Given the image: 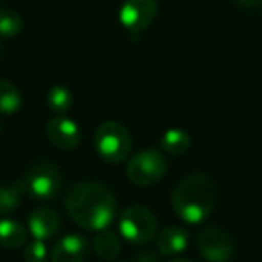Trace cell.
<instances>
[{"instance_id":"1","label":"cell","mask_w":262,"mask_h":262,"mask_svg":"<svg viewBox=\"0 0 262 262\" xmlns=\"http://www.w3.org/2000/svg\"><path fill=\"white\" fill-rule=\"evenodd\" d=\"M65 208L76 225L99 232L112 225L117 212V201L104 183L81 182L69 190Z\"/></svg>"},{"instance_id":"2","label":"cell","mask_w":262,"mask_h":262,"mask_svg":"<svg viewBox=\"0 0 262 262\" xmlns=\"http://www.w3.org/2000/svg\"><path fill=\"white\" fill-rule=\"evenodd\" d=\"M215 207V185L205 174H189L172 192V208L182 221L200 225Z\"/></svg>"},{"instance_id":"3","label":"cell","mask_w":262,"mask_h":262,"mask_svg":"<svg viewBox=\"0 0 262 262\" xmlns=\"http://www.w3.org/2000/svg\"><path fill=\"white\" fill-rule=\"evenodd\" d=\"M95 149L108 164H120L131 151V137L124 124L106 120L95 131Z\"/></svg>"},{"instance_id":"4","label":"cell","mask_w":262,"mask_h":262,"mask_svg":"<svg viewBox=\"0 0 262 262\" xmlns=\"http://www.w3.org/2000/svg\"><path fill=\"white\" fill-rule=\"evenodd\" d=\"M167 172V160L162 151L147 147L139 151L129 158L126 167V174L133 185L137 187H151L162 182Z\"/></svg>"},{"instance_id":"5","label":"cell","mask_w":262,"mask_h":262,"mask_svg":"<svg viewBox=\"0 0 262 262\" xmlns=\"http://www.w3.org/2000/svg\"><path fill=\"white\" fill-rule=\"evenodd\" d=\"M119 232L131 244H146L157 235V217L144 205H131L120 214Z\"/></svg>"},{"instance_id":"6","label":"cell","mask_w":262,"mask_h":262,"mask_svg":"<svg viewBox=\"0 0 262 262\" xmlns=\"http://www.w3.org/2000/svg\"><path fill=\"white\" fill-rule=\"evenodd\" d=\"M22 182L31 196L38 200H52L61 192L63 176L54 164L43 160L31 165Z\"/></svg>"},{"instance_id":"7","label":"cell","mask_w":262,"mask_h":262,"mask_svg":"<svg viewBox=\"0 0 262 262\" xmlns=\"http://www.w3.org/2000/svg\"><path fill=\"white\" fill-rule=\"evenodd\" d=\"M198 250L207 262H230L233 257V241L228 232L208 226L198 237Z\"/></svg>"},{"instance_id":"8","label":"cell","mask_w":262,"mask_h":262,"mask_svg":"<svg viewBox=\"0 0 262 262\" xmlns=\"http://www.w3.org/2000/svg\"><path fill=\"white\" fill-rule=\"evenodd\" d=\"M157 13V0H124L119 18L129 33H142L153 24Z\"/></svg>"},{"instance_id":"9","label":"cell","mask_w":262,"mask_h":262,"mask_svg":"<svg viewBox=\"0 0 262 262\" xmlns=\"http://www.w3.org/2000/svg\"><path fill=\"white\" fill-rule=\"evenodd\" d=\"M47 139L61 151H72L81 142V129L69 117H54L47 122Z\"/></svg>"},{"instance_id":"10","label":"cell","mask_w":262,"mask_h":262,"mask_svg":"<svg viewBox=\"0 0 262 262\" xmlns=\"http://www.w3.org/2000/svg\"><path fill=\"white\" fill-rule=\"evenodd\" d=\"M90 253V243L81 233H69L56 241L51 250V262H83Z\"/></svg>"},{"instance_id":"11","label":"cell","mask_w":262,"mask_h":262,"mask_svg":"<svg viewBox=\"0 0 262 262\" xmlns=\"http://www.w3.org/2000/svg\"><path fill=\"white\" fill-rule=\"evenodd\" d=\"M29 233L38 241L52 239L61 228V217L54 208L49 207H38L36 210L31 212L29 221Z\"/></svg>"},{"instance_id":"12","label":"cell","mask_w":262,"mask_h":262,"mask_svg":"<svg viewBox=\"0 0 262 262\" xmlns=\"http://www.w3.org/2000/svg\"><path fill=\"white\" fill-rule=\"evenodd\" d=\"M187 246H189V233L178 226L164 228L157 235V250L158 253L165 255V257L180 255L187 250Z\"/></svg>"},{"instance_id":"13","label":"cell","mask_w":262,"mask_h":262,"mask_svg":"<svg viewBox=\"0 0 262 262\" xmlns=\"http://www.w3.org/2000/svg\"><path fill=\"white\" fill-rule=\"evenodd\" d=\"M27 241V230L22 223L15 219H0V246L6 250H15L24 246Z\"/></svg>"},{"instance_id":"14","label":"cell","mask_w":262,"mask_h":262,"mask_svg":"<svg viewBox=\"0 0 262 262\" xmlns=\"http://www.w3.org/2000/svg\"><path fill=\"white\" fill-rule=\"evenodd\" d=\"M92 244H94V251L97 253V257H101L102 260H113V258H117L120 253V248H122L117 233H113L108 228L99 230L95 233Z\"/></svg>"},{"instance_id":"15","label":"cell","mask_w":262,"mask_h":262,"mask_svg":"<svg viewBox=\"0 0 262 262\" xmlns=\"http://www.w3.org/2000/svg\"><path fill=\"white\" fill-rule=\"evenodd\" d=\"M160 147L169 155H183L189 151L190 147V137L187 131L180 129V127H172V129H167L162 135L160 139Z\"/></svg>"},{"instance_id":"16","label":"cell","mask_w":262,"mask_h":262,"mask_svg":"<svg viewBox=\"0 0 262 262\" xmlns=\"http://www.w3.org/2000/svg\"><path fill=\"white\" fill-rule=\"evenodd\" d=\"M22 106V94L18 88L8 79H0V113L11 115Z\"/></svg>"},{"instance_id":"17","label":"cell","mask_w":262,"mask_h":262,"mask_svg":"<svg viewBox=\"0 0 262 262\" xmlns=\"http://www.w3.org/2000/svg\"><path fill=\"white\" fill-rule=\"evenodd\" d=\"M24 190H26L24 182H16L15 185L0 187V214L6 215V214H9V212L16 210L20 205V198H22Z\"/></svg>"},{"instance_id":"18","label":"cell","mask_w":262,"mask_h":262,"mask_svg":"<svg viewBox=\"0 0 262 262\" xmlns=\"http://www.w3.org/2000/svg\"><path fill=\"white\" fill-rule=\"evenodd\" d=\"M22 16L13 9H0V36L2 38H15L22 31Z\"/></svg>"},{"instance_id":"19","label":"cell","mask_w":262,"mask_h":262,"mask_svg":"<svg viewBox=\"0 0 262 262\" xmlns=\"http://www.w3.org/2000/svg\"><path fill=\"white\" fill-rule=\"evenodd\" d=\"M47 106L56 113H65L72 106V94L65 86H52L47 92Z\"/></svg>"},{"instance_id":"20","label":"cell","mask_w":262,"mask_h":262,"mask_svg":"<svg viewBox=\"0 0 262 262\" xmlns=\"http://www.w3.org/2000/svg\"><path fill=\"white\" fill-rule=\"evenodd\" d=\"M45 258H47V246L43 241L34 239L24 250V260L26 262H45Z\"/></svg>"},{"instance_id":"21","label":"cell","mask_w":262,"mask_h":262,"mask_svg":"<svg viewBox=\"0 0 262 262\" xmlns=\"http://www.w3.org/2000/svg\"><path fill=\"white\" fill-rule=\"evenodd\" d=\"M235 2L239 6H243V8H248V9H253V8L262 6V0H235Z\"/></svg>"},{"instance_id":"22","label":"cell","mask_w":262,"mask_h":262,"mask_svg":"<svg viewBox=\"0 0 262 262\" xmlns=\"http://www.w3.org/2000/svg\"><path fill=\"white\" fill-rule=\"evenodd\" d=\"M139 262H158V258L153 253H142L139 257Z\"/></svg>"},{"instance_id":"23","label":"cell","mask_w":262,"mask_h":262,"mask_svg":"<svg viewBox=\"0 0 262 262\" xmlns=\"http://www.w3.org/2000/svg\"><path fill=\"white\" fill-rule=\"evenodd\" d=\"M171 262H192V260H189V258H174V260H171Z\"/></svg>"},{"instance_id":"24","label":"cell","mask_w":262,"mask_h":262,"mask_svg":"<svg viewBox=\"0 0 262 262\" xmlns=\"http://www.w3.org/2000/svg\"><path fill=\"white\" fill-rule=\"evenodd\" d=\"M0 54H2V43H0Z\"/></svg>"},{"instance_id":"25","label":"cell","mask_w":262,"mask_h":262,"mask_svg":"<svg viewBox=\"0 0 262 262\" xmlns=\"http://www.w3.org/2000/svg\"><path fill=\"white\" fill-rule=\"evenodd\" d=\"M0 133H2V126H0Z\"/></svg>"}]
</instances>
